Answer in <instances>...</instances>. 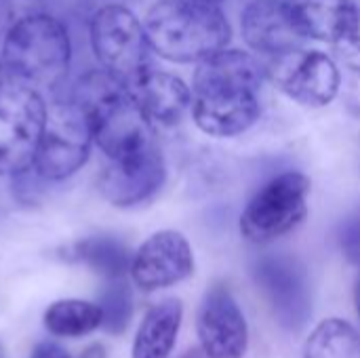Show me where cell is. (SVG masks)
Returning a JSON list of instances; mask_svg holds the SVG:
<instances>
[{"instance_id":"cell-19","label":"cell","mask_w":360,"mask_h":358,"mask_svg":"<svg viewBox=\"0 0 360 358\" xmlns=\"http://www.w3.org/2000/svg\"><path fill=\"white\" fill-rule=\"evenodd\" d=\"M72 255L74 260L86 264L97 274L110 281L122 279L127 272H131V262H133V255L127 249V245L112 236L84 238L78 245H74Z\"/></svg>"},{"instance_id":"cell-7","label":"cell","mask_w":360,"mask_h":358,"mask_svg":"<svg viewBox=\"0 0 360 358\" xmlns=\"http://www.w3.org/2000/svg\"><path fill=\"white\" fill-rule=\"evenodd\" d=\"M46 120L42 93L2 80L0 87V173L17 175L34 165Z\"/></svg>"},{"instance_id":"cell-15","label":"cell","mask_w":360,"mask_h":358,"mask_svg":"<svg viewBox=\"0 0 360 358\" xmlns=\"http://www.w3.org/2000/svg\"><path fill=\"white\" fill-rule=\"evenodd\" d=\"M268 78L266 65L247 51L221 49L198 61L192 78V93L205 91H257Z\"/></svg>"},{"instance_id":"cell-22","label":"cell","mask_w":360,"mask_h":358,"mask_svg":"<svg viewBox=\"0 0 360 358\" xmlns=\"http://www.w3.org/2000/svg\"><path fill=\"white\" fill-rule=\"evenodd\" d=\"M99 308H101V327L105 329V333L110 335L124 333L133 317V295L129 285L122 283L120 279L112 281V285H108L101 293Z\"/></svg>"},{"instance_id":"cell-16","label":"cell","mask_w":360,"mask_h":358,"mask_svg":"<svg viewBox=\"0 0 360 358\" xmlns=\"http://www.w3.org/2000/svg\"><path fill=\"white\" fill-rule=\"evenodd\" d=\"M150 122L173 127L192 110V91L175 74L150 68L127 87Z\"/></svg>"},{"instance_id":"cell-32","label":"cell","mask_w":360,"mask_h":358,"mask_svg":"<svg viewBox=\"0 0 360 358\" xmlns=\"http://www.w3.org/2000/svg\"><path fill=\"white\" fill-rule=\"evenodd\" d=\"M0 87H2V70H0Z\"/></svg>"},{"instance_id":"cell-30","label":"cell","mask_w":360,"mask_h":358,"mask_svg":"<svg viewBox=\"0 0 360 358\" xmlns=\"http://www.w3.org/2000/svg\"><path fill=\"white\" fill-rule=\"evenodd\" d=\"M184 358H207V354H205V352H202V348H200V350H190V352H188Z\"/></svg>"},{"instance_id":"cell-14","label":"cell","mask_w":360,"mask_h":358,"mask_svg":"<svg viewBox=\"0 0 360 358\" xmlns=\"http://www.w3.org/2000/svg\"><path fill=\"white\" fill-rule=\"evenodd\" d=\"M262 116L257 91H205L192 93V118L213 137H236Z\"/></svg>"},{"instance_id":"cell-31","label":"cell","mask_w":360,"mask_h":358,"mask_svg":"<svg viewBox=\"0 0 360 358\" xmlns=\"http://www.w3.org/2000/svg\"><path fill=\"white\" fill-rule=\"evenodd\" d=\"M202 2H211V4H219V2H224V0H202Z\"/></svg>"},{"instance_id":"cell-13","label":"cell","mask_w":360,"mask_h":358,"mask_svg":"<svg viewBox=\"0 0 360 358\" xmlns=\"http://www.w3.org/2000/svg\"><path fill=\"white\" fill-rule=\"evenodd\" d=\"M240 32L249 49L278 57L297 51L308 40L291 0H251L240 13Z\"/></svg>"},{"instance_id":"cell-26","label":"cell","mask_w":360,"mask_h":358,"mask_svg":"<svg viewBox=\"0 0 360 358\" xmlns=\"http://www.w3.org/2000/svg\"><path fill=\"white\" fill-rule=\"evenodd\" d=\"M344 103L354 118H360V72H356V76L348 82L344 93Z\"/></svg>"},{"instance_id":"cell-10","label":"cell","mask_w":360,"mask_h":358,"mask_svg":"<svg viewBox=\"0 0 360 358\" xmlns=\"http://www.w3.org/2000/svg\"><path fill=\"white\" fill-rule=\"evenodd\" d=\"M167 181V165L156 143L108 158L99 175V192L114 207L127 209L150 200Z\"/></svg>"},{"instance_id":"cell-6","label":"cell","mask_w":360,"mask_h":358,"mask_svg":"<svg viewBox=\"0 0 360 358\" xmlns=\"http://www.w3.org/2000/svg\"><path fill=\"white\" fill-rule=\"evenodd\" d=\"M91 146L93 131L78 103L74 99L53 103L46 108V120L32 167L44 181H61L89 160Z\"/></svg>"},{"instance_id":"cell-25","label":"cell","mask_w":360,"mask_h":358,"mask_svg":"<svg viewBox=\"0 0 360 358\" xmlns=\"http://www.w3.org/2000/svg\"><path fill=\"white\" fill-rule=\"evenodd\" d=\"M333 51H335L338 59L346 68H350L354 72H360V13L354 27H352V32L344 40L333 44Z\"/></svg>"},{"instance_id":"cell-3","label":"cell","mask_w":360,"mask_h":358,"mask_svg":"<svg viewBox=\"0 0 360 358\" xmlns=\"http://www.w3.org/2000/svg\"><path fill=\"white\" fill-rule=\"evenodd\" d=\"M152 51L173 63H198L232 40L228 17L202 0H158L143 19Z\"/></svg>"},{"instance_id":"cell-9","label":"cell","mask_w":360,"mask_h":358,"mask_svg":"<svg viewBox=\"0 0 360 358\" xmlns=\"http://www.w3.org/2000/svg\"><path fill=\"white\" fill-rule=\"evenodd\" d=\"M253 279L285 329H302L312 312L308 272L291 255H264L253 266Z\"/></svg>"},{"instance_id":"cell-18","label":"cell","mask_w":360,"mask_h":358,"mask_svg":"<svg viewBox=\"0 0 360 358\" xmlns=\"http://www.w3.org/2000/svg\"><path fill=\"white\" fill-rule=\"evenodd\" d=\"M184 308L179 300H165L143 317L133 342L131 358H169L181 327Z\"/></svg>"},{"instance_id":"cell-1","label":"cell","mask_w":360,"mask_h":358,"mask_svg":"<svg viewBox=\"0 0 360 358\" xmlns=\"http://www.w3.org/2000/svg\"><path fill=\"white\" fill-rule=\"evenodd\" d=\"M70 61L68 30L46 11L25 17L0 40L2 80L38 93L59 87L68 76Z\"/></svg>"},{"instance_id":"cell-27","label":"cell","mask_w":360,"mask_h":358,"mask_svg":"<svg viewBox=\"0 0 360 358\" xmlns=\"http://www.w3.org/2000/svg\"><path fill=\"white\" fill-rule=\"evenodd\" d=\"M30 358H72L61 346L53 344V342H40L38 346H34Z\"/></svg>"},{"instance_id":"cell-21","label":"cell","mask_w":360,"mask_h":358,"mask_svg":"<svg viewBox=\"0 0 360 358\" xmlns=\"http://www.w3.org/2000/svg\"><path fill=\"white\" fill-rule=\"evenodd\" d=\"M359 350V331L342 319H327L310 333L304 358H356Z\"/></svg>"},{"instance_id":"cell-20","label":"cell","mask_w":360,"mask_h":358,"mask_svg":"<svg viewBox=\"0 0 360 358\" xmlns=\"http://www.w3.org/2000/svg\"><path fill=\"white\" fill-rule=\"evenodd\" d=\"M44 325L59 338H82L101 327L99 304L82 300H61L44 312Z\"/></svg>"},{"instance_id":"cell-5","label":"cell","mask_w":360,"mask_h":358,"mask_svg":"<svg viewBox=\"0 0 360 358\" xmlns=\"http://www.w3.org/2000/svg\"><path fill=\"white\" fill-rule=\"evenodd\" d=\"M312 181L300 171H285L264 184L240 215V234L253 245H268L293 232L308 215Z\"/></svg>"},{"instance_id":"cell-28","label":"cell","mask_w":360,"mask_h":358,"mask_svg":"<svg viewBox=\"0 0 360 358\" xmlns=\"http://www.w3.org/2000/svg\"><path fill=\"white\" fill-rule=\"evenodd\" d=\"M80 358H108L105 357V350H103V346H99V344H93V346H89Z\"/></svg>"},{"instance_id":"cell-24","label":"cell","mask_w":360,"mask_h":358,"mask_svg":"<svg viewBox=\"0 0 360 358\" xmlns=\"http://www.w3.org/2000/svg\"><path fill=\"white\" fill-rule=\"evenodd\" d=\"M340 247L344 257L360 268V209L356 213H352L340 230Z\"/></svg>"},{"instance_id":"cell-12","label":"cell","mask_w":360,"mask_h":358,"mask_svg":"<svg viewBox=\"0 0 360 358\" xmlns=\"http://www.w3.org/2000/svg\"><path fill=\"white\" fill-rule=\"evenodd\" d=\"M194 272L188 238L175 230L152 234L133 255L131 276L141 291H158L186 281Z\"/></svg>"},{"instance_id":"cell-29","label":"cell","mask_w":360,"mask_h":358,"mask_svg":"<svg viewBox=\"0 0 360 358\" xmlns=\"http://www.w3.org/2000/svg\"><path fill=\"white\" fill-rule=\"evenodd\" d=\"M354 300H356V312H359V321H360V276H359V281H356V287H354Z\"/></svg>"},{"instance_id":"cell-8","label":"cell","mask_w":360,"mask_h":358,"mask_svg":"<svg viewBox=\"0 0 360 358\" xmlns=\"http://www.w3.org/2000/svg\"><path fill=\"white\" fill-rule=\"evenodd\" d=\"M266 74L287 97L306 108L329 106L342 89L338 63L323 51L297 49L272 57Z\"/></svg>"},{"instance_id":"cell-23","label":"cell","mask_w":360,"mask_h":358,"mask_svg":"<svg viewBox=\"0 0 360 358\" xmlns=\"http://www.w3.org/2000/svg\"><path fill=\"white\" fill-rule=\"evenodd\" d=\"M44 11V0H0V40L13 25H17L25 17Z\"/></svg>"},{"instance_id":"cell-2","label":"cell","mask_w":360,"mask_h":358,"mask_svg":"<svg viewBox=\"0 0 360 358\" xmlns=\"http://www.w3.org/2000/svg\"><path fill=\"white\" fill-rule=\"evenodd\" d=\"M74 101L84 112L93 141L108 158H120L154 143V129L131 91L105 70L78 78Z\"/></svg>"},{"instance_id":"cell-17","label":"cell","mask_w":360,"mask_h":358,"mask_svg":"<svg viewBox=\"0 0 360 358\" xmlns=\"http://www.w3.org/2000/svg\"><path fill=\"white\" fill-rule=\"evenodd\" d=\"M295 17L306 38H314L327 44L344 40L356 19L360 8L352 0H291Z\"/></svg>"},{"instance_id":"cell-11","label":"cell","mask_w":360,"mask_h":358,"mask_svg":"<svg viewBox=\"0 0 360 358\" xmlns=\"http://www.w3.org/2000/svg\"><path fill=\"white\" fill-rule=\"evenodd\" d=\"M196 331L207 358H243L249 346V327L240 306L226 285H213L202 298Z\"/></svg>"},{"instance_id":"cell-4","label":"cell","mask_w":360,"mask_h":358,"mask_svg":"<svg viewBox=\"0 0 360 358\" xmlns=\"http://www.w3.org/2000/svg\"><path fill=\"white\" fill-rule=\"evenodd\" d=\"M91 46L101 70L112 74L124 87L133 84L152 68V44L146 25L122 4L97 8L89 25Z\"/></svg>"}]
</instances>
